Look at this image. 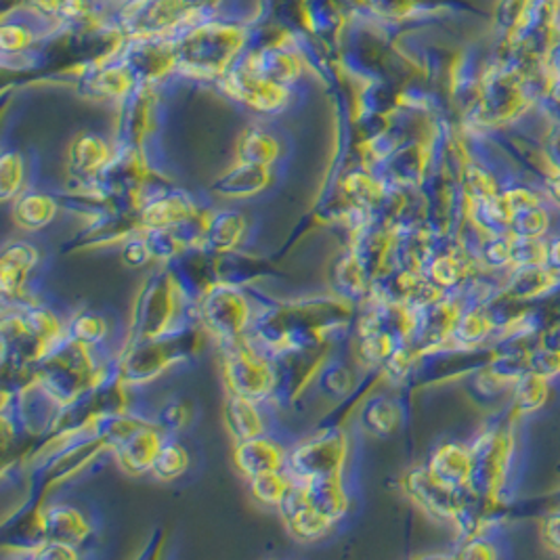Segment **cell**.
Masks as SVG:
<instances>
[{"label":"cell","instance_id":"6da1fadb","mask_svg":"<svg viewBox=\"0 0 560 560\" xmlns=\"http://www.w3.org/2000/svg\"><path fill=\"white\" fill-rule=\"evenodd\" d=\"M202 326H187L158 338L130 340L127 351L116 361V378L127 386H141L160 378L164 372L196 353L202 342Z\"/></svg>","mask_w":560,"mask_h":560},{"label":"cell","instance_id":"7a4b0ae2","mask_svg":"<svg viewBox=\"0 0 560 560\" xmlns=\"http://www.w3.org/2000/svg\"><path fill=\"white\" fill-rule=\"evenodd\" d=\"M258 308L253 296L233 281H212L198 301V324L217 345L246 338L255 326Z\"/></svg>","mask_w":560,"mask_h":560},{"label":"cell","instance_id":"3957f363","mask_svg":"<svg viewBox=\"0 0 560 560\" xmlns=\"http://www.w3.org/2000/svg\"><path fill=\"white\" fill-rule=\"evenodd\" d=\"M219 351L228 393L248 397L258 404H267L278 395V361L262 353L248 336L235 342L219 345Z\"/></svg>","mask_w":560,"mask_h":560},{"label":"cell","instance_id":"277c9868","mask_svg":"<svg viewBox=\"0 0 560 560\" xmlns=\"http://www.w3.org/2000/svg\"><path fill=\"white\" fill-rule=\"evenodd\" d=\"M347 456H349L347 434L340 429H328L288 450L285 472L296 483L342 475Z\"/></svg>","mask_w":560,"mask_h":560},{"label":"cell","instance_id":"5b68a950","mask_svg":"<svg viewBox=\"0 0 560 560\" xmlns=\"http://www.w3.org/2000/svg\"><path fill=\"white\" fill-rule=\"evenodd\" d=\"M235 32L223 27H206L183 43L178 63L183 70L198 77L221 74L235 51Z\"/></svg>","mask_w":560,"mask_h":560},{"label":"cell","instance_id":"8992f818","mask_svg":"<svg viewBox=\"0 0 560 560\" xmlns=\"http://www.w3.org/2000/svg\"><path fill=\"white\" fill-rule=\"evenodd\" d=\"M404 489L418 509L443 521H454L470 495V491H458L436 481L427 466L409 470L404 477Z\"/></svg>","mask_w":560,"mask_h":560},{"label":"cell","instance_id":"52a82bcc","mask_svg":"<svg viewBox=\"0 0 560 560\" xmlns=\"http://www.w3.org/2000/svg\"><path fill=\"white\" fill-rule=\"evenodd\" d=\"M278 510L290 535L301 544H315L336 527L331 518L308 504L303 485L296 481H292V487Z\"/></svg>","mask_w":560,"mask_h":560},{"label":"cell","instance_id":"ba28073f","mask_svg":"<svg viewBox=\"0 0 560 560\" xmlns=\"http://www.w3.org/2000/svg\"><path fill=\"white\" fill-rule=\"evenodd\" d=\"M225 89L230 91L231 97L246 103L256 112H267V114L280 112L288 103V86L285 84L260 77L248 66L231 72L225 80Z\"/></svg>","mask_w":560,"mask_h":560},{"label":"cell","instance_id":"9c48e42d","mask_svg":"<svg viewBox=\"0 0 560 560\" xmlns=\"http://www.w3.org/2000/svg\"><path fill=\"white\" fill-rule=\"evenodd\" d=\"M233 459H235V468L240 470L242 477L255 479L265 472L285 470L288 450L278 439H273L267 433L258 434L253 439L235 443Z\"/></svg>","mask_w":560,"mask_h":560},{"label":"cell","instance_id":"30bf717a","mask_svg":"<svg viewBox=\"0 0 560 560\" xmlns=\"http://www.w3.org/2000/svg\"><path fill=\"white\" fill-rule=\"evenodd\" d=\"M200 214V208L189 198L187 191L168 189L158 196L150 205L139 210L141 230H178L194 221Z\"/></svg>","mask_w":560,"mask_h":560},{"label":"cell","instance_id":"8fae6325","mask_svg":"<svg viewBox=\"0 0 560 560\" xmlns=\"http://www.w3.org/2000/svg\"><path fill=\"white\" fill-rule=\"evenodd\" d=\"M427 468L436 481L458 491H470L475 475V456L470 445L450 441L434 450Z\"/></svg>","mask_w":560,"mask_h":560},{"label":"cell","instance_id":"7c38bea8","mask_svg":"<svg viewBox=\"0 0 560 560\" xmlns=\"http://www.w3.org/2000/svg\"><path fill=\"white\" fill-rule=\"evenodd\" d=\"M248 231V221L240 210H219L205 217L202 250L210 255H233Z\"/></svg>","mask_w":560,"mask_h":560},{"label":"cell","instance_id":"4fadbf2b","mask_svg":"<svg viewBox=\"0 0 560 560\" xmlns=\"http://www.w3.org/2000/svg\"><path fill=\"white\" fill-rule=\"evenodd\" d=\"M38 250L27 242H11L4 246L0 260V288L7 301L20 303L32 269L38 265Z\"/></svg>","mask_w":560,"mask_h":560},{"label":"cell","instance_id":"5bb4252c","mask_svg":"<svg viewBox=\"0 0 560 560\" xmlns=\"http://www.w3.org/2000/svg\"><path fill=\"white\" fill-rule=\"evenodd\" d=\"M271 183V166L237 162L214 180L212 191L225 200H248L262 194Z\"/></svg>","mask_w":560,"mask_h":560},{"label":"cell","instance_id":"9a60e30c","mask_svg":"<svg viewBox=\"0 0 560 560\" xmlns=\"http://www.w3.org/2000/svg\"><path fill=\"white\" fill-rule=\"evenodd\" d=\"M560 288V273L548 265H525L510 271L506 285L500 290L518 303L544 299Z\"/></svg>","mask_w":560,"mask_h":560},{"label":"cell","instance_id":"2e32d148","mask_svg":"<svg viewBox=\"0 0 560 560\" xmlns=\"http://www.w3.org/2000/svg\"><path fill=\"white\" fill-rule=\"evenodd\" d=\"M38 529L43 537L59 539L72 546H82L91 534V525L86 516L68 504H52L40 512L38 516Z\"/></svg>","mask_w":560,"mask_h":560},{"label":"cell","instance_id":"e0dca14e","mask_svg":"<svg viewBox=\"0 0 560 560\" xmlns=\"http://www.w3.org/2000/svg\"><path fill=\"white\" fill-rule=\"evenodd\" d=\"M223 422L235 443L267 433V418L262 411V404L233 393H228L225 397Z\"/></svg>","mask_w":560,"mask_h":560},{"label":"cell","instance_id":"ac0fdd59","mask_svg":"<svg viewBox=\"0 0 560 560\" xmlns=\"http://www.w3.org/2000/svg\"><path fill=\"white\" fill-rule=\"evenodd\" d=\"M303 485L305 489L306 500L313 509L319 510L322 514H326L334 523L342 521L349 510H351V495L347 491V485L342 475H334V477H324V479H313Z\"/></svg>","mask_w":560,"mask_h":560},{"label":"cell","instance_id":"d6986e66","mask_svg":"<svg viewBox=\"0 0 560 560\" xmlns=\"http://www.w3.org/2000/svg\"><path fill=\"white\" fill-rule=\"evenodd\" d=\"M112 164L107 143L95 135H80L70 148V171L74 177L91 183L105 175Z\"/></svg>","mask_w":560,"mask_h":560},{"label":"cell","instance_id":"ffe728a7","mask_svg":"<svg viewBox=\"0 0 560 560\" xmlns=\"http://www.w3.org/2000/svg\"><path fill=\"white\" fill-rule=\"evenodd\" d=\"M59 202L45 191H22L13 200V219L18 228L26 231H40L49 228L57 217Z\"/></svg>","mask_w":560,"mask_h":560},{"label":"cell","instance_id":"44dd1931","mask_svg":"<svg viewBox=\"0 0 560 560\" xmlns=\"http://www.w3.org/2000/svg\"><path fill=\"white\" fill-rule=\"evenodd\" d=\"M281 148L278 139L269 135L262 128H248L240 135L237 145H235V155L237 162H248V164H260V166H273L280 158Z\"/></svg>","mask_w":560,"mask_h":560},{"label":"cell","instance_id":"7402d4cb","mask_svg":"<svg viewBox=\"0 0 560 560\" xmlns=\"http://www.w3.org/2000/svg\"><path fill=\"white\" fill-rule=\"evenodd\" d=\"M189 468V452L177 439V434H164V441L152 464V477L158 481H177Z\"/></svg>","mask_w":560,"mask_h":560},{"label":"cell","instance_id":"603a6c76","mask_svg":"<svg viewBox=\"0 0 560 560\" xmlns=\"http://www.w3.org/2000/svg\"><path fill=\"white\" fill-rule=\"evenodd\" d=\"M361 422L365 431L378 436H388L395 433L401 424V408L386 395L372 397L361 411Z\"/></svg>","mask_w":560,"mask_h":560},{"label":"cell","instance_id":"cb8c5ba5","mask_svg":"<svg viewBox=\"0 0 560 560\" xmlns=\"http://www.w3.org/2000/svg\"><path fill=\"white\" fill-rule=\"evenodd\" d=\"M550 395V378L544 376L541 372L532 370L523 374L516 384H514V413L525 416L534 413L537 409L544 408Z\"/></svg>","mask_w":560,"mask_h":560},{"label":"cell","instance_id":"d4e9b609","mask_svg":"<svg viewBox=\"0 0 560 560\" xmlns=\"http://www.w3.org/2000/svg\"><path fill=\"white\" fill-rule=\"evenodd\" d=\"M107 331H109V326L103 319L102 313L84 311V308L78 315H74L66 326V334H68L70 340L80 342L89 349H95V351H100L105 345Z\"/></svg>","mask_w":560,"mask_h":560},{"label":"cell","instance_id":"484cf974","mask_svg":"<svg viewBox=\"0 0 560 560\" xmlns=\"http://www.w3.org/2000/svg\"><path fill=\"white\" fill-rule=\"evenodd\" d=\"M248 485H250L253 498L260 506L278 510L285 493L292 487V479L285 470H280V472H265L255 479H248Z\"/></svg>","mask_w":560,"mask_h":560},{"label":"cell","instance_id":"4316f807","mask_svg":"<svg viewBox=\"0 0 560 560\" xmlns=\"http://www.w3.org/2000/svg\"><path fill=\"white\" fill-rule=\"evenodd\" d=\"M315 381L324 395H349V390L353 388V372L342 361H326L319 368Z\"/></svg>","mask_w":560,"mask_h":560},{"label":"cell","instance_id":"83f0119b","mask_svg":"<svg viewBox=\"0 0 560 560\" xmlns=\"http://www.w3.org/2000/svg\"><path fill=\"white\" fill-rule=\"evenodd\" d=\"M26 168L18 153H4L0 162V196L2 202H13L24 191Z\"/></svg>","mask_w":560,"mask_h":560},{"label":"cell","instance_id":"f1b7e54d","mask_svg":"<svg viewBox=\"0 0 560 560\" xmlns=\"http://www.w3.org/2000/svg\"><path fill=\"white\" fill-rule=\"evenodd\" d=\"M552 225V217L550 212L544 208V206H537L532 210H525V212H518L512 223H510V230L514 235H521V237H535V240H541L546 237V233L550 231Z\"/></svg>","mask_w":560,"mask_h":560},{"label":"cell","instance_id":"f546056e","mask_svg":"<svg viewBox=\"0 0 560 560\" xmlns=\"http://www.w3.org/2000/svg\"><path fill=\"white\" fill-rule=\"evenodd\" d=\"M120 255H122V262L130 269H139V267L150 265L153 256L150 244H148V237H145V231L139 230L130 233L120 246Z\"/></svg>","mask_w":560,"mask_h":560},{"label":"cell","instance_id":"4dcf8cb0","mask_svg":"<svg viewBox=\"0 0 560 560\" xmlns=\"http://www.w3.org/2000/svg\"><path fill=\"white\" fill-rule=\"evenodd\" d=\"M187 416H189V409L185 406V401L173 399V401H166L162 408L158 409L153 422L160 431H164L166 434H177L178 431L185 429Z\"/></svg>","mask_w":560,"mask_h":560},{"label":"cell","instance_id":"1f68e13d","mask_svg":"<svg viewBox=\"0 0 560 560\" xmlns=\"http://www.w3.org/2000/svg\"><path fill=\"white\" fill-rule=\"evenodd\" d=\"M78 548L72 544H66V541H59V539H49V537H43L40 541H36L30 550H27V557L30 559H43V560H72L78 559Z\"/></svg>","mask_w":560,"mask_h":560},{"label":"cell","instance_id":"d6a6232c","mask_svg":"<svg viewBox=\"0 0 560 560\" xmlns=\"http://www.w3.org/2000/svg\"><path fill=\"white\" fill-rule=\"evenodd\" d=\"M458 557L459 559H495L498 552L493 544L487 539V535H477V537H466L462 541Z\"/></svg>","mask_w":560,"mask_h":560},{"label":"cell","instance_id":"836d02e7","mask_svg":"<svg viewBox=\"0 0 560 560\" xmlns=\"http://www.w3.org/2000/svg\"><path fill=\"white\" fill-rule=\"evenodd\" d=\"M541 537H544V544L555 550L557 555H560V512L559 514H552L544 521V527H541Z\"/></svg>","mask_w":560,"mask_h":560},{"label":"cell","instance_id":"e575fe53","mask_svg":"<svg viewBox=\"0 0 560 560\" xmlns=\"http://www.w3.org/2000/svg\"><path fill=\"white\" fill-rule=\"evenodd\" d=\"M548 141H550V143H548V148H546L544 152L548 155L552 168L560 175V127L550 135Z\"/></svg>","mask_w":560,"mask_h":560},{"label":"cell","instance_id":"d590c367","mask_svg":"<svg viewBox=\"0 0 560 560\" xmlns=\"http://www.w3.org/2000/svg\"><path fill=\"white\" fill-rule=\"evenodd\" d=\"M546 265L552 267L555 271L560 273V237L548 240V256H546Z\"/></svg>","mask_w":560,"mask_h":560},{"label":"cell","instance_id":"8d00e7d4","mask_svg":"<svg viewBox=\"0 0 560 560\" xmlns=\"http://www.w3.org/2000/svg\"><path fill=\"white\" fill-rule=\"evenodd\" d=\"M544 189H546V198L555 206L560 208V175L557 177L544 178Z\"/></svg>","mask_w":560,"mask_h":560}]
</instances>
